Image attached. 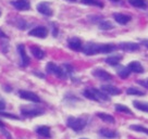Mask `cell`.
I'll use <instances>...</instances> for the list:
<instances>
[{
  "mask_svg": "<svg viewBox=\"0 0 148 139\" xmlns=\"http://www.w3.org/2000/svg\"><path fill=\"white\" fill-rule=\"evenodd\" d=\"M84 96L87 98V99H90V100H94V101H98L97 97H96V95L92 91V89H85L84 90Z\"/></svg>",
  "mask_w": 148,
  "mask_h": 139,
  "instance_id": "27",
  "label": "cell"
},
{
  "mask_svg": "<svg viewBox=\"0 0 148 139\" xmlns=\"http://www.w3.org/2000/svg\"><path fill=\"white\" fill-rule=\"evenodd\" d=\"M28 35L37 38H46L47 35H48V29L44 26H37V27L31 29Z\"/></svg>",
  "mask_w": 148,
  "mask_h": 139,
  "instance_id": "5",
  "label": "cell"
},
{
  "mask_svg": "<svg viewBox=\"0 0 148 139\" xmlns=\"http://www.w3.org/2000/svg\"><path fill=\"white\" fill-rule=\"evenodd\" d=\"M66 125L69 126L71 129L75 130V132H79V130H82L86 126V121L84 120V119L71 116V117H69L66 120Z\"/></svg>",
  "mask_w": 148,
  "mask_h": 139,
  "instance_id": "2",
  "label": "cell"
},
{
  "mask_svg": "<svg viewBox=\"0 0 148 139\" xmlns=\"http://www.w3.org/2000/svg\"><path fill=\"white\" fill-rule=\"evenodd\" d=\"M36 133L38 135H40L42 137H45V138H50L51 137L50 128L48 126H39V127H37Z\"/></svg>",
  "mask_w": 148,
  "mask_h": 139,
  "instance_id": "17",
  "label": "cell"
},
{
  "mask_svg": "<svg viewBox=\"0 0 148 139\" xmlns=\"http://www.w3.org/2000/svg\"><path fill=\"white\" fill-rule=\"evenodd\" d=\"M0 115L5 116V117H9V119H14V120H18V116L13 115V114H9V113H5V112H0Z\"/></svg>",
  "mask_w": 148,
  "mask_h": 139,
  "instance_id": "31",
  "label": "cell"
},
{
  "mask_svg": "<svg viewBox=\"0 0 148 139\" xmlns=\"http://www.w3.org/2000/svg\"><path fill=\"white\" fill-rule=\"evenodd\" d=\"M99 134L101 135L102 137H106V138H109V139L116 138V137H118V136H119V135L116 134L114 130L106 129V128H102V129H100Z\"/></svg>",
  "mask_w": 148,
  "mask_h": 139,
  "instance_id": "19",
  "label": "cell"
},
{
  "mask_svg": "<svg viewBox=\"0 0 148 139\" xmlns=\"http://www.w3.org/2000/svg\"><path fill=\"white\" fill-rule=\"evenodd\" d=\"M21 113L25 117H35L44 114V110L37 108H21Z\"/></svg>",
  "mask_w": 148,
  "mask_h": 139,
  "instance_id": "4",
  "label": "cell"
},
{
  "mask_svg": "<svg viewBox=\"0 0 148 139\" xmlns=\"http://www.w3.org/2000/svg\"><path fill=\"white\" fill-rule=\"evenodd\" d=\"M82 139H86V138H82Z\"/></svg>",
  "mask_w": 148,
  "mask_h": 139,
  "instance_id": "38",
  "label": "cell"
},
{
  "mask_svg": "<svg viewBox=\"0 0 148 139\" xmlns=\"http://www.w3.org/2000/svg\"><path fill=\"white\" fill-rule=\"evenodd\" d=\"M134 107L139 110V111H143L148 113V103L147 102H142V101H134L133 102Z\"/></svg>",
  "mask_w": 148,
  "mask_h": 139,
  "instance_id": "21",
  "label": "cell"
},
{
  "mask_svg": "<svg viewBox=\"0 0 148 139\" xmlns=\"http://www.w3.org/2000/svg\"><path fill=\"white\" fill-rule=\"evenodd\" d=\"M66 1H69V2H75L76 0H66Z\"/></svg>",
  "mask_w": 148,
  "mask_h": 139,
  "instance_id": "37",
  "label": "cell"
},
{
  "mask_svg": "<svg viewBox=\"0 0 148 139\" xmlns=\"http://www.w3.org/2000/svg\"><path fill=\"white\" fill-rule=\"evenodd\" d=\"M5 108V101L0 97V110H3Z\"/></svg>",
  "mask_w": 148,
  "mask_h": 139,
  "instance_id": "33",
  "label": "cell"
},
{
  "mask_svg": "<svg viewBox=\"0 0 148 139\" xmlns=\"http://www.w3.org/2000/svg\"><path fill=\"white\" fill-rule=\"evenodd\" d=\"M131 71H130L129 67H125V66H121L118 69V75L120 76L121 78H126L130 75Z\"/></svg>",
  "mask_w": 148,
  "mask_h": 139,
  "instance_id": "23",
  "label": "cell"
},
{
  "mask_svg": "<svg viewBox=\"0 0 148 139\" xmlns=\"http://www.w3.org/2000/svg\"><path fill=\"white\" fill-rule=\"evenodd\" d=\"M46 71L49 74H53L56 76H58L59 78H65V76H66V73H65L64 70L60 67V66H58V65H56L52 62H49L46 65Z\"/></svg>",
  "mask_w": 148,
  "mask_h": 139,
  "instance_id": "3",
  "label": "cell"
},
{
  "mask_svg": "<svg viewBox=\"0 0 148 139\" xmlns=\"http://www.w3.org/2000/svg\"><path fill=\"white\" fill-rule=\"evenodd\" d=\"M83 52L86 56H95L98 53H109L116 50V46L110 44H95V42H88L83 47Z\"/></svg>",
  "mask_w": 148,
  "mask_h": 139,
  "instance_id": "1",
  "label": "cell"
},
{
  "mask_svg": "<svg viewBox=\"0 0 148 139\" xmlns=\"http://www.w3.org/2000/svg\"><path fill=\"white\" fill-rule=\"evenodd\" d=\"M0 38H5V39H7V35H5V33L2 32V31H1V29H0Z\"/></svg>",
  "mask_w": 148,
  "mask_h": 139,
  "instance_id": "35",
  "label": "cell"
},
{
  "mask_svg": "<svg viewBox=\"0 0 148 139\" xmlns=\"http://www.w3.org/2000/svg\"><path fill=\"white\" fill-rule=\"evenodd\" d=\"M119 48L123 51H127V52H133V51H137L139 49V45L136 42H121L119 45Z\"/></svg>",
  "mask_w": 148,
  "mask_h": 139,
  "instance_id": "12",
  "label": "cell"
},
{
  "mask_svg": "<svg viewBox=\"0 0 148 139\" xmlns=\"http://www.w3.org/2000/svg\"><path fill=\"white\" fill-rule=\"evenodd\" d=\"M98 25H99V28L102 29V31H109V29H112L114 27L113 24L111 23L110 21H101Z\"/></svg>",
  "mask_w": 148,
  "mask_h": 139,
  "instance_id": "24",
  "label": "cell"
},
{
  "mask_svg": "<svg viewBox=\"0 0 148 139\" xmlns=\"http://www.w3.org/2000/svg\"><path fill=\"white\" fill-rule=\"evenodd\" d=\"M130 128L132 130H135V132H139V133H144V134L148 135V128H145L144 126L140 125H131Z\"/></svg>",
  "mask_w": 148,
  "mask_h": 139,
  "instance_id": "28",
  "label": "cell"
},
{
  "mask_svg": "<svg viewBox=\"0 0 148 139\" xmlns=\"http://www.w3.org/2000/svg\"><path fill=\"white\" fill-rule=\"evenodd\" d=\"M101 90L105 91L108 95H112V96H116V95H119L121 93V90L116 86H112V85H102L101 86Z\"/></svg>",
  "mask_w": 148,
  "mask_h": 139,
  "instance_id": "15",
  "label": "cell"
},
{
  "mask_svg": "<svg viewBox=\"0 0 148 139\" xmlns=\"http://www.w3.org/2000/svg\"><path fill=\"white\" fill-rule=\"evenodd\" d=\"M137 84H139L140 86H143V87L148 89V78L144 79V80H137Z\"/></svg>",
  "mask_w": 148,
  "mask_h": 139,
  "instance_id": "32",
  "label": "cell"
},
{
  "mask_svg": "<svg viewBox=\"0 0 148 139\" xmlns=\"http://www.w3.org/2000/svg\"><path fill=\"white\" fill-rule=\"evenodd\" d=\"M11 3L15 9L20 11H26L31 9V3L28 0H13Z\"/></svg>",
  "mask_w": 148,
  "mask_h": 139,
  "instance_id": "9",
  "label": "cell"
},
{
  "mask_svg": "<svg viewBox=\"0 0 148 139\" xmlns=\"http://www.w3.org/2000/svg\"><path fill=\"white\" fill-rule=\"evenodd\" d=\"M68 46H69L70 49H72L74 51H79L83 49V47H82V40L77 37L70 38L69 40H68Z\"/></svg>",
  "mask_w": 148,
  "mask_h": 139,
  "instance_id": "11",
  "label": "cell"
},
{
  "mask_svg": "<svg viewBox=\"0 0 148 139\" xmlns=\"http://www.w3.org/2000/svg\"><path fill=\"white\" fill-rule=\"evenodd\" d=\"M127 67L130 69V71H131V72L136 73V74L144 73V71H145V70H144V67H143V65L140 64L139 62H137V61H133V62H131Z\"/></svg>",
  "mask_w": 148,
  "mask_h": 139,
  "instance_id": "14",
  "label": "cell"
},
{
  "mask_svg": "<svg viewBox=\"0 0 148 139\" xmlns=\"http://www.w3.org/2000/svg\"><path fill=\"white\" fill-rule=\"evenodd\" d=\"M140 44H142L145 48H147V49H148V39H143V40L140 42Z\"/></svg>",
  "mask_w": 148,
  "mask_h": 139,
  "instance_id": "34",
  "label": "cell"
},
{
  "mask_svg": "<svg viewBox=\"0 0 148 139\" xmlns=\"http://www.w3.org/2000/svg\"><path fill=\"white\" fill-rule=\"evenodd\" d=\"M113 18L116 20V22L121 25H125L127 24L132 20V18L127 15V14H123V13H113Z\"/></svg>",
  "mask_w": 148,
  "mask_h": 139,
  "instance_id": "13",
  "label": "cell"
},
{
  "mask_svg": "<svg viewBox=\"0 0 148 139\" xmlns=\"http://www.w3.org/2000/svg\"><path fill=\"white\" fill-rule=\"evenodd\" d=\"M122 60V56L120 55H114V56L108 57L106 59V63L110 65H118L120 63V61Z\"/></svg>",
  "mask_w": 148,
  "mask_h": 139,
  "instance_id": "20",
  "label": "cell"
},
{
  "mask_svg": "<svg viewBox=\"0 0 148 139\" xmlns=\"http://www.w3.org/2000/svg\"><path fill=\"white\" fill-rule=\"evenodd\" d=\"M31 51H32V55L36 59H38V60H42V59H44V57H45V52L39 48V47H36V46H33L31 47Z\"/></svg>",
  "mask_w": 148,
  "mask_h": 139,
  "instance_id": "18",
  "label": "cell"
},
{
  "mask_svg": "<svg viewBox=\"0 0 148 139\" xmlns=\"http://www.w3.org/2000/svg\"><path fill=\"white\" fill-rule=\"evenodd\" d=\"M18 52L20 57H21V65L25 67V66H27L29 64V58L28 56L26 55V52H25V47L24 45H18Z\"/></svg>",
  "mask_w": 148,
  "mask_h": 139,
  "instance_id": "10",
  "label": "cell"
},
{
  "mask_svg": "<svg viewBox=\"0 0 148 139\" xmlns=\"http://www.w3.org/2000/svg\"><path fill=\"white\" fill-rule=\"evenodd\" d=\"M37 11L39 13H42V15H46V16H51L52 15V9L50 7V3L48 2H40L37 5Z\"/></svg>",
  "mask_w": 148,
  "mask_h": 139,
  "instance_id": "8",
  "label": "cell"
},
{
  "mask_svg": "<svg viewBox=\"0 0 148 139\" xmlns=\"http://www.w3.org/2000/svg\"><path fill=\"white\" fill-rule=\"evenodd\" d=\"M112 2H114V3H119V2H121V0H111Z\"/></svg>",
  "mask_w": 148,
  "mask_h": 139,
  "instance_id": "36",
  "label": "cell"
},
{
  "mask_svg": "<svg viewBox=\"0 0 148 139\" xmlns=\"http://www.w3.org/2000/svg\"><path fill=\"white\" fill-rule=\"evenodd\" d=\"M0 14H1V12H0Z\"/></svg>",
  "mask_w": 148,
  "mask_h": 139,
  "instance_id": "39",
  "label": "cell"
},
{
  "mask_svg": "<svg viewBox=\"0 0 148 139\" xmlns=\"http://www.w3.org/2000/svg\"><path fill=\"white\" fill-rule=\"evenodd\" d=\"M97 116L99 119H101L103 122H107V123H114L116 120L112 115H109V114H106V113H102V112H99L97 113Z\"/></svg>",
  "mask_w": 148,
  "mask_h": 139,
  "instance_id": "22",
  "label": "cell"
},
{
  "mask_svg": "<svg viewBox=\"0 0 148 139\" xmlns=\"http://www.w3.org/2000/svg\"><path fill=\"white\" fill-rule=\"evenodd\" d=\"M116 110L118 112H123V113H126V114H132V111L130 110L129 108L125 107V106H122V104H116Z\"/></svg>",
  "mask_w": 148,
  "mask_h": 139,
  "instance_id": "29",
  "label": "cell"
},
{
  "mask_svg": "<svg viewBox=\"0 0 148 139\" xmlns=\"http://www.w3.org/2000/svg\"><path fill=\"white\" fill-rule=\"evenodd\" d=\"M0 130H1V133L5 135V137L8 139H11V136H10V134L5 130V125H3V123H1V121H0Z\"/></svg>",
  "mask_w": 148,
  "mask_h": 139,
  "instance_id": "30",
  "label": "cell"
},
{
  "mask_svg": "<svg viewBox=\"0 0 148 139\" xmlns=\"http://www.w3.org/2000/svg\"><path fill=\"white\" fill-rule=\"evenodd\" d=\"M82 3L88 5H96V7H99V8L103 7V3L100 0H82Z\"/></svg>",
  "mask_w": 148,
  "mask_h": 139,
  "instance_id": "26",
  "label": "cell"
},
{
  "mask_svg": "<svg viewBox=\"0 0 148 139\" xmlns=\"http://www.w3.org/2000/svg\"><path fill=\"white\" fill-rule=\"evenodd\" d=\"M126 93L127 95H132V96H144L145 95V91L140 90V89H137L135 87H131L126 90Z\"/></svg>",
  "mask_w": 148,
  "mask_h": 139,
  "instance_id": "25",
  "label": "cell"
},
{
  "mask_svg": "<svg viewBox=\"0 0 148 139\" xmlns=\"http://www.w3.org/2000/svg\"><path fill=\"white\" fill-rule=\"evenodd\" d=\"M92 75L100 80H111L112 79V75L102 69H95L92 71Z\"/></svg>",
  "mask_w": 148,
  "mask_h": 139,
  "instance_id": "7",
  "label": "cell"
},
{
  "mask_svg": "<svg viewBox=\"0 0 148 139\" xmlns=\"http://www.w3.org/2000/svg\"><path fill=\"white\" fill-rule=\"evenodd\" d=\"M18 96L22 98V99H25L27 101H32V102H39L40 99L37 96L35 93H32V91H28V90H20L18 91Z\"/></svg>",
  "mask_w": 148,
  "mask_h": 139,
  "instance_id": "6",
  "label": "cell"
},
{
  "mask_svg": "<svg viewBox=\"0 0 148 139\" xmlns=\"http://www.w3.org/2000/svg\"><path fill=\"white\" fill-rule=\"evenodd\" d=\"M129 3L138 9H146L148 7L147 0H129Z\"/></svg>",
  "mask_w": 148,
  "mask_h": 139,
  "instance_id": "16",
  "label": "cell"
}]
</instances>
